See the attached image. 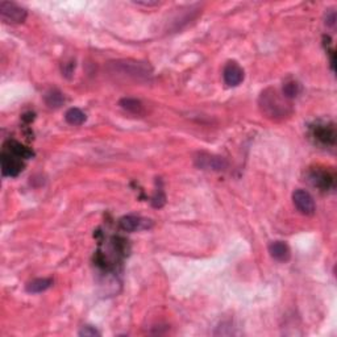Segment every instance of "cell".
Masks as SVG:
<instances>
[{"instance_id":"6da1fadb","label":"cell","mask_w":337,"mask_h":337,"mask_svg":"<svg viewBox=\"0 0 337 337\" xmlns=\"http://www.w3.org/2000/svg\"><path fill=\"white\" fill-rule=\"evenodd\" d=\"M107 70L112 75L134 80L148 79L153 73L148 62L134 61V59H117V61L109 62L107 65Z\"/></svg>"},{"instance_id":"7a4b0ae2","label":"cell","mask_w":337,"mask_h":337,"mask_svg":"<svg viewBox=\"0 0 337 337\" xmlns=\"http://www.w3.org/2000/svg\"><path fill=\"white\" fill-rule=\"evenodd\" d=\"M260 107L268 117L283 119L291 113V105L286 102L285 96H281L274 88H266L260 95Z\"/></svg>"},{"instance_id":"3957f363","label":"cell","mask_w":337,"mask_h":337,"mask_svg":"<svg viewBox=\"0 0 337 337\" xmlns=\"http://www.w3.org/2000/svg\"><path fill=\"white\" fill-rule=\"evenodd\" d=\"M0 17L7 24H20L26 18V9L13 1H0Z\"/></svg>"},{"instance_id":"277c9868","label":"cell","mask_w":337,"mask_h":337,"mask_svg":"<svg viewBox=\"0 0 337 337\" xmlns=\"http://www.w3.org/2000/svg\"><path fill=\"white\" fill-rule=\"evenodd\" d=\"M195 165L202 170L224 171L228 167V162L223 157L214 156L210 153H199L195 157Z\"/></svg>"},{"instance_id":"5b68a950","label":"cell","mask_w":337,"mask_h":337,"mask_svg":"<svg viewBox=\"0 0 337 337\" xmlns=\"http://www.w3.org/2000/svg\"><path fill=\"white\" fill-rule=\"evenodd\" d=\"M293 202L297 207V210L301 214L306 215V216H312L316 211L315 200L312 198V195L306 190H297L293 194Z\"/></svg>"},{"instance_id":"8992f818","label":"cell","mask_w":337,"mask_h":337,"mask_svg":"<svg viewBox=\"0 0 337 337\" xmlns=\"http://www.w3.org/2000/svg\"><path fill=\"white\" fill-rule=\"evenodd\" d=\"M1 171H3V175L5 177H16L22 171V165L21 158L13 156L9 152H3L1 153Z\"/></svg>"},{"instance_id":"52a82bcc","label":"cell","mask_w":337,"mask_h":337,"mask_svg":"<svg viewBox=\"0 0 337 337\" xmlns=\"http://www.w3.org/2000/svg\"><path fill=\"white\" fill-rule=\"evenodd\" d=\"M244 70L243 67L235 61H229L224 67V71H223V78H224V82L227 86L229 87H236L241 84V82L244 80Z\"/></svg>"},{"instance_id":"ba28073f","label":"cell","mask_w":337,"mask_h":337,"mask_svg":"<svg viewBox=\"0 0 337 337\" xmlns=\"http://www.w3.org/2000/svg\"><path fill=\"white\" fill-rule=\"evenodd\" d=\"M269 253L278 262H287L291 258V250L285 241H273L269 244Z\"/></svg>"},{"instance_id":"9c48e42d","label":"cell","mask_w":337,"mask_h":337,"mask_svg":"<svg viewBox=\"0 0 337 337\" xmlns=\"http://www.w3.org/2000/svg\"><path fill=\"white\" fill-rule=\"evenodd\" d=\"M120 228L125 231V232H134V231H138V229L146 228L148 225L145 224V220H142L141 218H137V216H124V218L120 219L119 221Z\"/></svg>"},{"instance_id":"30bf717a","label":"cell","mask_w":337,"mask_h":337,"mask_svg":"<svg viewBox=\"0 0 337 337\" xmlns=\"http://www.w3.org/2000/svg\"><path fill=\"white\" fill-rule=\"evenodd\" d=\"M5 152H9L13 156L18 157V158H30V157H33L32 150H29V149L22 146L21 144H18L16 141H8L5 144Z\"/></svg>"},{"instance_id":"8fae6325","label":"cell","mask_w":337,"mask_h":337,"mask_svg":"<svg viewBox=\"0 0 337 337\" xmlns=\"http://www.w3.org/2000/svg\"><path fill=\"white\" fill-rule=\"evenodd\" d=\"M53 285V279L50 278H37L33 279L32 282L26 285V291L32 294H38L42 291H46L49 287Z\"/></svg>"},{"instance_id":"7c38bea8","label":"cell","mask_w":337,"mask_h":337,"mask_svg":"<svg viewBox=\"0 0 337 337\" xmlns=\"http://www.w3.org/2000/svg\"><path fill=\"white\" fill-rule=\"evenodd\" d=\"M311 179L314 182V185L323 190L330 189L332 183H334V177L326 173V171H315L311 175Z\"/></svg>"},{"instance_id":"4fadbf2b","label":"cell","mask_w":337,"mask_h":337,"mask_svg":"<svg viewBox=\"0 0 337 337\" xmlns=\"http://www.w3.org/2000/svg\"><path fill=\"white\" fill-rule=\"evenodd\" d=\"M45 103H46L47 107H50V108H59L61 105H63L65 103V96L62 94L61 91L58 90H49L45 94L44 96Z\"/></svg>"},{"instance_id":"5bb4252c","label":"cell","mask_w":337,"mask_h":337,"mask_svg":"<svg viewBox=\"0 0 337 337\" xmlns=\"http://www.w3.org/2000/svg\"><path fill=\"white\" fill-rule=\"evenodd\" d=\"M120 105H121V108H124L128 112L134 113V115H140L144 111L142 103L133 98H123L120 100Z\"/></svg>"},{"instance_id":"9a60e30c","label":"cell","mask_w":337,"mask_h":337,"mask_svg":"<svg viewBox=\"0 0 337 337\" xmlns=\"http://www.w3.org/2000/svg\"><path fill=\"white\" fill-rule=\"evenodd\" d=\"M335 131L334 128L319 127L315 129V137L322 141L323 144H334L335 142Z\"/></svg>"},{"instance_id":"2e32d148","label":"cell","mask_w":337,"mask_h":337,"mask_svg":"<svg viewBox=\"0 0 337 337\" xmlns=\"http://www.w3.org/2000/svg\"><path fill=\"white\" fill-rule=\"evenodd\" d=\"M65 119L71 125H82L86 121V115L79 108H70L65 113Z\"/></svg>"},{"instance_id":"e0dca14e","label":"cell","mask_w":337,"mask_h":337,"mask_svg":"<svg viewBox=\"0 0 337 337\" xmlns=\"http://www.w3.org/2000/svg\"><path fill=\"white\" fill-rule=\"evenodd\" d=\"M299 92H301V84L298 83V82H295V80L287 82V83L283 86V96L286 99L297 98Z\"/></svg>"},{"instance_id":"ac0fdd59","label":"cell","mask_w":337,"mask_h":337,"mask_svg":"<svg viewBox=\"0 0 337 337\" xmlns=\"http://www.w3.org/2000/svg\"><path fill=\"white\" fill-rule=\"evenodd\" d=\"M78 335L82 337H95V336H100V332H99L96 328H94V327L86 326V327H82V330L79 331V334Z\"/></svg>"},{"instance_id":"d6986e66","label":"cell","mask_w":337,"mask_h":337,"mask_svg":"<svg viewBox=\"0 0 337 337\" xmlns=\"http://www.w3.org/2000/svg\"><path fill=\"white\" fill-rule=\"evenodd\" d=\"M165 199H166V198H165V194L162 192V190H160L156 195L153 196L152 200L153 206L156 207V208H160V207H162L163 204H165Z\"/></svg>"},{"instance_id":"ffe728a7","label":"cell","mask_w":337,"mask_h":337,"mask_svg":"<svg viewBox=\"0 0 337 337\" xmlns=\"http://www.w3.org/2000/svg\"><path fill=\"white\" fill-rule=\"evenodd\" d=\"M335 20H336V15H335V12H332L331 17H327V24H328V25H334Z\"/></svg>"}]
</instances>
